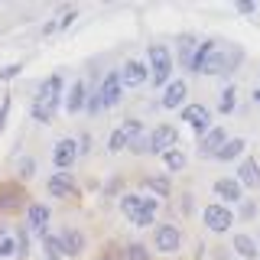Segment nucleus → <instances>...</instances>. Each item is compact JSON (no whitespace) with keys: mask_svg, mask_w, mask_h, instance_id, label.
Instances as JSON below:
<instances>
[{"mask_svg":"<svg viewBox=\"0 0 260 260\" xmlns=\"http://www.w3.org/2000/svg\"><path fill=\"white\" fill-rule=\"evenodd\" d=\"M150 81V72H146V62L140 59H127L124 69H120V85L124 88H140Z\"/></svg>","mask_w":260,"mask_h":260,"instance_id":"nucleus-14","label":"nucleus"},{"mask_svg":"<svg viewBox=\"0 0 260 260\" xmlns=\"http://www.w3.org/2000/svg\"><path fill=\"white\" fill-rule=\"evenodd\" d=\"M88 150H91V137H88V134H81V140H78V156H85Z\"/></svg>","mask_w":260,"mask_h":260,"instance_id":"nucleus-39","label":"nucleus"},{"mask_svg":"<svg viewBox=\"0 0 260 260\" xmlns=\"http://www.w3.org/2000/svg\"><path fill=\"white\" fill-rule=\"evenodd\" d=\"M46 192L52 199H75L78 195V179L72 173H52V179L46 182Z\"/></svg>","mask_w":260,"mask_h":260,"instance_id":"nucleus-10","label":"nucleus"},{"mask_svg":"<svg viewBox=\"0 0 260 260\" xmlns=\"http://www.w3.org/2000/svg\"><path fill=\"white\" fill-rule=\"evenodd\" d=\"M215 46H218V39H199V46H195V52H192V59H189V72H202V65H205L208 52Z\"/></svg>","mask_w":260,"mask_h":260,"instance_id":"nucleus-22","label":"nucleus"},{"mask_svg":"<svg viewBox=\"0 0 260 260\" xmlns=\"http://www.w3.org/2000/svg\"><path fill=\"white\" fill-rule=\"evenodd\" d=\"M224 140H228L224 127H208L205 134L199 137V156H202V159H215V153L221 150Z\"/></svg>","mask_w":260,"mask_h":260,"instance_id":"nucleus-15","label":"nucleus"},{"mask_svg":"<svg viewBox=\"0 0 260 260\" xmlns=\"http://www.w3.org/2000/svg\"><path fill=\"white\" fill-rule=\"evenodd\" d=\"M10 104H13L10 94L0 98V134H4V127H7V117H10Z\"/></svg>","mask_w":260,"mask_h":260,"instance_id":"nucleus-36","label":"nucleus"},{"mask_svg":"<svg viewBox=\"0 0 260 260\" xmlns=\"http://www.w3.org/2000/svg\"><path fill=\"white\" fill-rule=\"evenodd\" d=\"M59 244H62L65 257H81V254H85V234H81L78 228H62V231H59Z\"/></svg>","mask_w":260,"mask_h":260,"instance_id":"nucleus-16","label":"nucleus"},{"mask_svg":"<svg viewBox=\"0 0 260 260\" xmlns=\"http://www.w3.org/2000/svg\"><path fill=\"white\" fill-rule=\"evenodd\" d=\"M234 104H238V88H234V85H224L221 101H218V111H221V114H231Z\"/></svg>","mask_w":260,"mask_h":260,"instance_id":"nucleus-28","label":"nucleus"},{"mask_svg":"<svg viewBox=\"0 0 260 260\" xmlns=\"http://www.w3.org/2000/svg\"><path fill=\"white\" fill-rule=\"evenodd\" d=\"M101 260H111V257H101Z\"/></svg>","mask_w":260,"mask_h":260,"instance_id":"nucleus-44","label":"nucleus"},{"mask_svg":"<svg viewBox=\"0 0 260 260\" xmlns=\"http://www.w3.org/2000/svg\"><path fill=\"white\" fill-rule=\"evenodd\" d=\"M153 247L159 254H176L182 247V231L173 224V221H162V224H153Z\"/></svg>","mask_w":260,"mask_h":260,"instance_id":"nucleus-4","label":"nucleus"},{"mask_svg":"<svg viewBox=\"0 0 260 260\" xmlns=\"http://www.w3.org/2000/svg\"><path fill=\"white\" fill-rule=\"evenodd\" d=\"M49 224H52V208L43 205V202H29L26 205V231L32 234H49Z\"/></svg>","mask_w":260,"mask_h":260,"instance_id":"nucleus-8","label":"nucleus"},{"mask_svg":"<svg viewBox=\"0 0 260 260\" xmlns=\"http://www.w3.org/2000/svg\"><path fill=\"white\" fill-rule=\"evenodd\" d=\"M43 250H46V260H65L59 234H43Z\"/></svg>","mask_w":260,"mask_h":260,"instance_id":"nucleus-26","label":"nucleus"},{"mask_svg":"<svg viewBox=\"0 0 260 260\" xmlns=\"http://www.w3.org/2000/svg\"><path fill=\"white\" fill-rule=\"evenodd\" d=\"M127 150L134 153V156H146V153H150V130L140 134V137H134V140H127Z\"/></svg>","mask_w":260,"mask_h":260,"instance_id":"nucleus-29","label":"nucleus"},{"mask_svg":"<svg viewBox=\"0 0 260 260\" xmlns=\"http://www.w3.org/2000/svg\"><path fill=\"white\" fill-rule=\"evenodd\" d=\"M124 150H127V134H124V127H117L108 137V153H124Z\"/></svg>","mask_w":260,"mask_h":260,"instance_id":"nucleus-31","label":"nucleus"},{"mask_svg":"<svg viewBox=\"0 0 260 260\" xmlns=\"http://www.w3.org/2000/svg\"><path fill=\"white\" fill-rule=\"evenodd\" d=\"M124 260H150V250H146L140 241H130L124 247Z\"/></svg>","mask_w":260,"mask_h":260,"instance_id":"nucleus-32","label":"nucleus"},{"mask_svg":"<svg viewBox=\"0 0 260 260\" xmlns=\"http://www.w3.org/2000/svg\"><path fill=\"white\" fill-rule=\"evenodd\" d=\"M120 185H124V182H120V179H114V182H111V185H108L104 192H120Z\"/></svg>","mask_w":260,"mask_h":260,"instance_id":"nucleus-41","label":"nucleus"},{"mask_svg":"<svg viewBox=\"0 0 260 260\" xmlns=\"http://www.w3.org/2000/svg\"><path fill=\"white\" fill-rule=\"evenodd\" d=\"M120 127H124L127 140H134V137H140V134H146V127H143V120H140V117H127V120H124V124H120Z\"/></svg>","mask_w":260,"mask_h":260,"instance_id":"nucleus-33","label":"nucleus"},{"mask_svg":"<svg viewBox=\"0 0 260 260\" xmlns=\"http://www.w3.org/2000/svg\"><path fill=\"white\" fill-rule=\"evenodd\" d=\"M173 146H179V130L173 124H156L150 130V153L153 156H162Z\"/></svg>","mask_w":260,"mask_h":260,"instance_id":"nucleus-5","label":"nucleus"},{"mask_svg":"<svg viewBox=\"0 0 260 260\" xmlns=\"http://www.w3.org/2000/svg\"><path fill=\"white\" fill-rule=\"evenodd\" d=\"M7 257H16V238H13V231L0 228V260H7Z\"/></svg>","mask_w":260,"mask_h":260,"instance_id":"nucleus-27","label":"nucleus"},{"mask_svg":"<svg viewBox=\"0 0 260 260\" xmlns=\"http://www.w3.org/2000/svg\"><path fill=\"white\" fill-rule=\"evenodd\" d=\"M257 10V4H238V13H244V16H250Z\"/></svg>","mask_w":260,"mask_h":260,"instance_id":"nucleus-40","label":"nucleus"},{"mask_svg":"<svg viewBox=\"0 0 260 260\" xmlns=\"http://www.w3.org/2000/svg\"><path fill=\"white\" fill-rule=\"evenodd\" d=\"M254 241H257V247H260V231H257V238H254Z\"/></svg>","mask_w":260,"mask_h":260,"instance_id":"nucleus-43","label":"nucleus"},{"mask_svg":"<svg viewBox=\"0 0 260 260\" xmlns=\"http://www.w3.org/2000/svg\"><path fill=\"white\" fill-rule=\"evenodd\" d=\"M85 104H88V85L78 78V81H72V88H69V94H65L62 108L69 111V114H81V111H85Z\"/></svg>","mask_w":260,"mask_h":260,"instance_id":"nucleus-17","label":"nucleus"},{"mask_svg":"<svg viewBox=\"0 0 260 260\" xmlns=\"http://www.w3.org/2000/svg\"><path fill=\"white\" fill-rule=\"evenodd\" d=\"M65 78L62 75H46L36 88V98H32V108H29V117L39 120V124H52L55 111L62 108L65 101Z\"/></svg>","mask_w":260,"mask_h":260,"instance_id":"nucleus-1","label":"nucleus"},{"mask_svg":"<svg viewBox=\"0 0 260 260\" xmlns=\"http://www.w3.org/2000/svg\"><path fill=\"white\" fill-rule=\"evenodd\" d=\"M16 173H20V179H32V176H36V159H32V156H23L20 166H16Z\"/></svg>","mask_w":260,"mask_h":260,"instance_id":"nucleus-34","label":"nucleus"},{"mask_svg":"<svg viewBox=\"0 0 260 260\" xmlns=\"http://www.w3.org/2000/svg\"><path fill=\"white\" fill-rule=\"evenodd\" d=\"M257 218V202H241V221H250Z\"/></svg>","mask_w":260,"mask_h":260,"instance_id":"nucleus-37","label":"nucleus"},{"mask_svg":"<svg viewBox=\"0 0 260 260\" xmlns=\"http://www.w3.org/2000/svg\"><path fill=\"white\" fill-rule=\"evenodd\" d=\"M250 101H254L257 108H260V88H254V94H250Z\"/></svg>","mask_w":260,"mask_h":260,"instance_id":"nucleus-42","label":"nucleus"},{"mask_svg":"<svg viewBox=\"0 0 260 260\" xmlns=\"http://www.w3.org/2000/svg\"><path fill=\"white\" fill-rule=\"evenodd\" d=\"M143 189H150L153 199H159V202H162L169 192H173V185H169V179H166V176H146V179H143Z\"/></svg>","mask_w":260,"mask_h":260,"instance_id":"nucleus-23","label":"nucleus"},{"mask_svg":"<svg viewBox=\"0 0 260 260\" xmlns=\"http://www.w3.org/2000/svg\"><path fill=\"white\" fill-rule=\"evenodd\" d=\"M156 211H159V199H153V195H140V205L134 208V215H130L127 221L137 224V228H153V224H156Z\"/></svg>","mask_w":260,"mask_h":260,"instance_id":"nucleus-11","label":"nucleus"},{"mask_svg":"<svg viewBox=\"0 0 260 260\" xmlns=\"http://www.w3.org/2000/svg\"><path fill=\"white\" fill-rule=\"evenodd\" d=\"M234 179L241 182V189H260V162L257 159H241L238 173H234Z\"/></svg>","mask_w":260,"mask_h":260,"instance_id":"nucleus-18","label":"nucleus"},{"mask_svg":"<svg viewBox=\"0 0 260 260\" xmlns=\"http://www.w3.org/2000/svg\"><path fill=\"white\" fill-rule=\"evenodd\" d=\"M23 72V62H10V65H4L0 69V81H10V78H16Z\"/></svg>","mask_w":260,"mask_h":260,"instance_id":"nucleus-35","label":"nucleus"},{"mask_svg":"<svg viewBox=\"0 0 260 260\" xmlns=\"http://www.w3.org/2000/svg\"><path fill=\"white\" fill-rule=\"evenodd\" d=\"M75 20H78V13H65L62 20H55V26H59V29H69V26H72Z\"/></svg>","mask_w":260,"mask_h":260,"instance_id":"nucleus-38","label":"nucleus"},{"mask_svg":"<svg viewBox=\"0 0 260 260\" xmlns=\"http://www.w3.org/2000/svg\"><path fill=\"white\" fill-rule=\"evenodd\" d=\"M231 250H234V257H241V260H260V247H257V241L250 238V234H244V231L234 234Z\"/></svg>","mask_w":260,"mask_h":260,"instance_id":"nucleus-19","label":"nucleus"},{"mask_svg":"<svg viewBox=\"0 0 260 260\" xmlns=\"http://www.w3.org/2000/svg\"><path fill=\"white\" fill-rule=\"evenodd\" d=\"M159 159L166 162V169H169V173H182V169H185V153L179 150V146H173V150H166Z\"/></svg>","mask_w":260,"mask_h":260,"instance_id":"nucleus-25","label":"nucleus"},{"mask_svg":"<svg viewBox=\"0 0 260 260\" xmlns=\"http://www.w3.org/2000/svg\"><path fill=\"white\" fill-rule=\"evenodd\" d=\"M199 75H228V49H211Z\"/></svg>","mask_w":260,"mask_h":260,"instance_id":"nucleus-20","label":"nucleus"},{"mask_svg":"<svg viewBox=\"0 0 260 260\" xmlns=\"http://www.w3.org/2000/svg\"><path fill=\"white\" fill-rule=\"evenodd\" d=\"M75 159H78V140L75 137H62V140L52 146V166L59 169V173H69V169L75 166Z\"/></svg>","mask_w":260,"mask_h":260,"instance_id":"nucleus-7","label":"nucleus"},{"mask_svg":"<svg viewBox=\"0 0 260 260\" xmlns=\"http://www.w3.org/2000/svg\"><path fill=\"white\" fill-rule=\"evenodd\" d=\"M13 238H16V260H26L29 257V231H26V224H23Z\"/></svg>","mask_w":260,"mask_h":260,"instance_id":"nucleus-30","label":"nucleus"},{"mask_svg":"<svg viewBox=\"0 0 260 260\" xmlns=\"http://www.w3.org/2000/svg\"><path fill=\"white\" fill-rule=\"evenodd\" d=\"M195 46H199V36H192V32H182V36H179V62H182L185 69H189V59H192Z\"/></svg>","mask_w":260,"mask_h":260,"instance_id":"nucleus-24","label":"nucleus"},{"mask_svg":"<svg viewBox=\"0 0 260 260\" xmlns=\"http://www.w3.org/2000/svg\"><path fill=\"white\" fill-rule=\"evenodd\" d=\"M244 150H247V140H244V137H228V140L221 143V150L215 153V159L218 162H234Z\"/></svg>","mask_w":260,"mask_h":260,"instance_id":"nucleus-21","label":"nucleus"},{"mask_svg":"<svg viewBox=\"0 0 260 260\" xmlns=\"http://www.w3.org/2000/svg\"><path fill=\"white\" fill-rule=\"evenodd\" d=\"M202 221H205V231L211 234H228L234 224V211L221 205V202H211V205L202 208Z\"/></svg>","mask_w":260,"mask_h":260,"instance_id":"nucleus-3","label":"nucleus"},{"mask_svg":"<svg viewBox=\"0 0 260 260\" xmlns=\"http://www.w3.org/2000/svg\"><path fill=\"white\" fill-rule=\"evenodd\" d=\"M146 72L156 88H166L173 81V52L162 43H150V49H146Z\"/></svg>","mask_w":260,"mask_h":260,"instance_id":"nucleus-2","label":"nucleus"},{"mask_svg":"<svg viewBox=\"0 0 260 260\" xmlns=\"http://www.w3.org/2000/svg\"><path fill=\"white\" fill-rule=\"evenodd\" d=\"M179 114H182V124H189L195 134H205V130L211 127V111L205 108V104H182V108H179Z\"/></svg>","mask_w":260,"mask_h":260,"instance_id":"nucleus-9","label":"nucleus"},{"mask_svg":"<svg viewBox=\"0 0 260 260\" xmlns=\"http://www.w3.org/2000/svg\"><path fill=\"white\" fill-rule=\"evenodd\" d=\"M98 98H101V108H117L120 98H124V85H120V72H108L101 78V85L94 88Z\"/></svg>","mask_w":260,"mask_h":260,"instance_id":"nucleus-6","label":"nucleus"},{"mask_svg":"<svg viewBox=\"0 0 260 260\" xmlns=\"http://www.w3.org/2000/svg\"><path fill=\"white\" fill-rule=\"evenodd\" d=\"M185 98H189V81H185V78H173L166 88H162L159 108H166V111H179Z\"/></svg>","mask_w":260,"mask_h":260,"instance_id":"nucleus-12","label":"nucleus"},{"mask_svg":"<svg viewBox=\"0 0 260 260\" xmlns=\"http://www.w3.org/2000/svg\"><path fill=\"white\" fill-rule=\"evenodd\" d=\"M215 195H218L221 205H241L244 189H241V182L234 176H218L215 179Z\"/></svg>","mask_w":260,"mask_h":260,"instance_id":"nucleus-13","label":"nucleus"}]
</instances>
